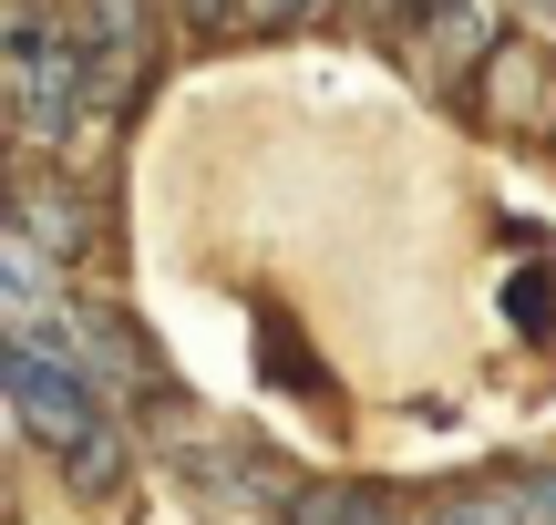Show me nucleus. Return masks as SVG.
Segmentation results:
<instances>
[{"label": "nucleus", "instance_id": "obj_4", "mask_svg": "<svg viewBox=\"0 0 556 525\" xmlns=\"http://www.w3.org/2000/svg\"><path fill=\"white\" fill-rule=\"evenodd\" d=\"M83 361H93L103 382H135V392L155 382V371H144V341H135V330H124L114 309H83V299H73V371H83Z\"/></svg>", "mask_w": 556, "mask_h": 525}, {"label": "nucleus", "instance_id": "obj_11", "mask_svg": "<svg viewBox=\"0 0 556 525\" xmlns=\"http://www.w3.org/2000/svg\"><path fill=\"white\" fill-rule=\"evenodd\" d=\"M433 525H516V505H454V515H433Z\"/></svg>", "mask_w": 556, "mask_h": 525}, {"label": "nucleus", "instance_id": "obj_3", "mask_svg": "<svg viewBox=\"0 0 556 525\" xmlns=\"http://www.w3.org/2000/svg\"><path fill=\"white\" fill-rule=\"evenodd\" d=\"M556 103V62L536 41H495V62H484V114L495 124H536Z\"/></svg>", "mask_w": 556, "mask_h": 525}, {"label": "nucleus", "instance_id": "obj_5", "mask_svg": "<svg viewBox=\"0 0 556 525\" xmlns=\"http://www.w3.org/2000/svg\"><path fill=\"white\" fill-rule=\"evenodd\" d=\"M21 238L52 247V258H83V247H93V206L52 196V185H21Z\"/></svg>", "mask_w": 556, "mask_h": 525}, {"label": "nucleus", "instance_id": "obj_2", "mask_svg": "<svg viewBox=\"0 0 556 525\" xmlns=\"http://www.w3.org/2000/svg\"><path fill=\"white\" fill-rule=\"evenodd\" d=\"M0 382H11V412H21V423H31L52 453H83V444L103 433V412H93V392H83V371H62L52 350H41V330H21V341H11V371H0Z\"/></svg>", "mask_w": 556, "mask_h": 525}, {"label": "nucleus", "instance_id": "obj_13", "mask_svg": "<svg viewBox=\"0 0 556 525\" xmlns=\"http://www.w3.org/2000/svg\"><path fill=\"white\" fill-rule=\"evenodd\" d=\"M443 11H454V0H443Z\"/></svg>", "mask_w": 556, "mask_h": 525}, {"label": "nucleus", "instance_id": "obj_7", "mask_svg": "<svg viewBox=\"0 0 556 525\" xmlns=\"http://www.w3.org/2000/svg\"><path fill=\"white\" fill-rule=\"evenodd\" d=\"M289 525H402V515H381L371 495H299Z\"/></svg>", "mask_w": 556, "mask_h": 525}, {"label": "nucleus", "instance_id": "obj_12", "mask_svg": "<svg viewBox=\"0 0 556 525\" xmlns=\"http://www.w3.org/2000/svg\"><path fill=\"white\" fill-rule=\"evenodd\" d=\"M186 21H206V31H227V21H238V0H186Z\"/></svg>", "mask_w": 556, "mask_h": 525}, {"label": "nucleus", "instance_id": "obj_6", "mask_svg": "<svg viewBox=\"0 0 556 525\" xmlns=\"http://www.w3.org/2000/svg\"><path fill=\"white\" fill-rule=\"evenodd\" d=\"M0 279H11V309H21V330H31V309L52 299V247H31L11 227V247H0Z\"/></svg>", "mask_w": 556, "mask_h": 525}, {"label": "nucleus", "instance_id": "obj_8", "mask_svg": "<svg viewBox=\"0 0 556 525\" xmlns=\"http://www.w3.org/2000/svg\"><path fill=\"white\" fill-rule=\"evenodd\" d=\"M62 464H73V485H114V474H124V444H114V433H93V444H83V453H62Z\"/></svg>", "mask_w": 556, "mask_h": 525}, {"label": "nucleus", "instance_id": "obj_9", "mask_svg": "<svg viewBox=\"0 0 556 525\" xmlns=\"http://www.w3.org/2000/svg\"><path fill=\"white\" fill-rule=\"evenodd\" d=\"M309 11H319V0H238L248 31H289V21H309Z\"/></svg>", "mask_w": 556, "mask_h": 525}, {"label": "nucleus", "instance_id": "obj_10", "mask_svg": "<svg viewBox=\"0 0 556 525\" xmlns=\"http://www.w3.org/2000/svg\"><path fill=\"white\" fill-rule=\"evenodd\" d=\"M516 505H536V525H556V474H536V485H516Z\"/></svg>", "mask_w": 556, "mask_h": 525}, {"label": "nucleus", "instance_id": "obj_1", "mask_svg": "<svg viewBox=\"0 0 556 525\" xmlns=\"http://www.w3.org/2000/svg\"><path fill=\"white\" fill-rule=\"evenodd\" d=\"M11 103H21V135H31V144L83 135V103H93V62H83L62 31H31V21H11Z\"/></svg>", "mask_w": 556, "mask_h": 525}]
</instances>
